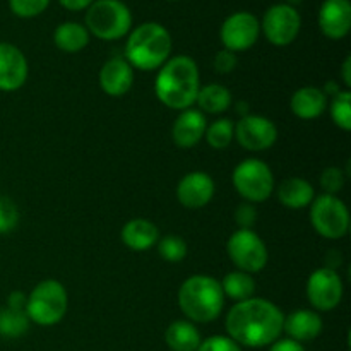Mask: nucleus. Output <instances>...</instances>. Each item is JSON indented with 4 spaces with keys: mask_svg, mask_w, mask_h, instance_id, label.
Instances as JSON below:
<instances>
[{
    "mask_svg": "<svg viewBox=\"0 0 351 351\" xmlns=\"http://www.w3.org/2000/svg\"><path fill=\"white\" fill-rule=\"evenodd\" d=\"M285 315L273 302L249 298L237 302L226 315V331L237 345L263 348L273 345L283 332Z\"/></svg>",
    "mask_w": 351,
    "mask_h": 351,
    "instance_id": "1",
    "label": "nucleus"
},
{
    "mask_svg": "<svg viewBox=\"0 0 351 351\" xmlns=\"http://www.w3.org/2000/svg\"><path fill=\"white\" fill-rule=\"evenodd\" d=\"M201 89L199 69L194 58L178 55L161 65L154 81V93L165 106L173 110H189L197 99Z\"/></svg>",
    "mask_w": 351,
    "mask_h": 351,
    "instance_id": "2",
    "label": "nucleus"
},
{
    "mask_svg": "<svg viewBox=\"0 0 351 351\" xmlns=\"http://www.w3.org/2000/svg\"><path fill=\"white\" fill-rule=\"evenodd\" d=\"M173 48L171 34L160 23H144L129 34L125 60L139 71H156L168 60Z\"/></svg>",
    "mask_w": 351,
    "mask_h": 351,
    "instance_id": "3",
    "label": "nucleus"
},
{
    "mask_svg": "<svg viewBox=\"0 0 351 351\" xmlns=\"http://www.w3.org/2000/svg\"><path fill=\"white\" fill-rule=\"evenodd\" d=\"M178 305L187 319L194 322H211L219 317L225 307V293L218 280L195 274L185 280L178 290Z\"/></svg>",
    "mask_w": 351,
    "mask_h": 351,
    "instance_id": "4",
    "label": "nucleus"
},
{
    "mask_svg": "<svg viewBox=\"0 0 351 351\" xmlns=\"http://www.w3.org/2000/svg\"><path fill=\"white\" fill-rule=\"evenodd\" d=\"M132 14L120 0H95L86 9V29L105 41L120 40L130 33Z\"/></svg>",
    "mask_w": 351,
    "mask_h": 351,
    "instance_id": "5",
    "label": "nucleus"
},
{
    "mask_svg": "<svg viewBox=\"0 0 351 351\" xmlns=\"http://www.w3.org/2000/svg\"><path fill=\"white\" fill-rule=\"evenodd\" d=\"M69 297L64 285L45 280L33 288L26 302V315L38 326H55L67 314Z\"/></svg>",
    "mask_w": 351,
    "mask_h": 351,
    "instance_id": "6",
    "label": "nucleus"
},
{
    "mask_svg": "<svg viewBox=\"0 0 351 351\" xmlns=\"http://www.w3.org/2000/svg\"><path fill=\"white\" fill-rule=\"evenodd\" d=\"M233 187L247 202H264L274 192V177L264 161L249 158L233 170Z\"/></svg>",
    "mask_w": 351,
    "mask_h": 351,
    "instance_id": "7",
    "label": "nucleus"
},
{
    "mask_svg": "<svg viewBox=\"0 0 351 351\" xmlns=\"http://www.w3.org/2000/svg\"><path fill=\"white\" fill-rule=\"evenodd\" d=\"M311 223L315 232L324 239H343L350 230L348 208L336 195L322 194L312 201Z\"/></svg>",
    "mask_w": 351,
    "mask_h": 351,
    "instance_id": "8",
    "label": "nucleus"
},
{
    "mask_svg": "<svg viewBox=\"0 0 351 351\" xmlns=\"http://www.w3.org/2000/svg\"><path fill=\"white\" fill-rule=\"evenodd\" d=\"M226 250L239 271L249 274L263 271L267 264V257H269L266 243L252 230H237L228 239Z\"/></svg>",
    "mask_w": 351,
    "mask_h": 351,
    "instance_id": "9",
    "label": "nucleus"
},
{
    "mask_svg": "<svg viewBox=\"0 0 351 351\" xmlns=\"http://www.w3.org/2000/svg\"><path fill=\"white\" fill-rule=\"evenodd\" d=\"M302 19L297 9L288 3H274L264 12L261 29L274 47H287L297 40Z\"/></svg>",
    "mask_w": 351,
    "mask_h": 351,
    "instance_id": "10",
    "label": "nucleus"
},
{
    "mask_svg": "<svg viewBox=\"0 0 351 351\" xmlns=\"http://www.w3.org/2000/svg\"><path fill=\"white\" fill-rule=\"evenodd\" d=\"M261 34V23L254 14L235 12L225 19L219 31V38L226 50L233 51H245L256 45Z\"/></svg>",
    "mask_w": 351,
    "mask_h": 351,
    "instance_id": "11",
    "label": "nucleus"
},
{
    "mask_svg": "<svg viewBox=\"0 0 351 351\" xmlns=\"http://www.w3.org/2000/svg\"><path fill=\"white\" fill-rule=\"evenodd\" d=\"M235 139L243 149L261 153L274 146L278 127L273 120L263 115H245L235 125Z\"/></svg>",
    "mask_w": 351,
    "mask_h": 351,
    "instance_id": "12",
    "label": "nucleus"
},
{
    "mask_svg": "<svg viewBox=\"0 0 351 351\" xmlns=\"http://www.w3.org/2000/svg\"><path fill=\"white\" fill-rule=\"evenodd\" d=\"M307 297L312 307L321 312L332 311L343 298V281L335 269L321 267L307 281Z\"/></svg>",
    "mask_w": 351,
    "mask_h": 351,
    "instance_id": "13",
    "label": "nucleus"
},
{
    "mask_svg": "<svg viewBox=\"0 0 351 351\" xmlns=\"http://www.w3.org/2000/svg\"><path fill=\"white\" fill-rule=\"evenodd\" d=\"M215 195V182L204 171H191L177 187V197L184 208L201 209L211 202Z\"/></svg>",
    "mask_w": 351,
    "mask_h": 351,
    "instance_id": "14",
    "label": "nucleus"
},
{
    "mask_svg": "<svg viewBox=\"0 0 351 351\" xmlns=\"http://www.w3.org/2000/svg\"><path fill=\"white\" fill-rule=\"evenodd\" d=\"M319 27L329 40H343L351 29L350 0H324L319 9Z\"/></svg>",
    "mask_w": 351,
    "mask_h": 351,
    "instance_id": "15",
    "label": "nucleus"
},
{
    "mask_svg": "<svg viewBox=\"0 0 351 351\" xmlns=\"http://www.w3.org/2000/svg\"><path fill=\"white\" fill-rule=\"evenodd\" d=\"M27 79V60L10 43H0V91H16Z\"/></svg>",
    "mask_w": 351,
    "mask_h": 351,
    "instance_id": "16",
    "label": "nucleus"
},
{
    "mask_svg": "<svg viewBox=\"0 0 351 351\" xmlns=\"http://www.w3.org/2000/svg\"><path fill=\"white\" fill-rule=\"evenodd\" d=\"M99 88L108 96L119 98L127 95L134 84V69L125 58L113 57L105 62L98 75Z\"/></svg>",
    "mask_w": 351,
    "mask_h": 351,
    "instance_id": "17",
    "label": "nucleus"
},
{
    "mask_svg": "<svg viewBox=\"0 0 351 351\" xmlns=\"http://www.w3.org/2000/svg\"><path fill=\"white\" fill-rule=\"evenodd\" d=\"M208 122L206 117L199 110H184L175 120L173 129H171V137L173 143L182 149H191L197 146L204 137Z\"/></svg>",
    "mask_w": 351,
    "mask_h": 351,
    "instance_id": "18",
    "label": "nucleus"
},
{
    "mask_svg": "<svg viewBox=\"0 0 351 351\" xmlns=\"http://www.w3.org/2000/svg\"><path fill=\"white\" fill-rule=\"evenodd\" d=\"M283 331H287L290 339L302 345V343L312 341L321 335L322 319L314 311H307V308L295 311L288 317H285Z\"/></svg>",
    "mask_w": 351,
    "mask_h": 351,
    "instance_id": "19",
    "label": "nucleus"
},
{
    "mask_svg": "<svg viewBox=\"0 0 351 351\" xmlns=\"http://www.w3.org/2000/svg\"><path fill=\"white\" fill-rule=\"evenodd\" d=\"M158 240H160V230L149 219H130L122 228V242L125 243L127 249L136 250V252L153 249Z\"/></svg>",
    "mask_w": 351,
    "mask_h": 351,
    "instance_id": "20",
    "label": "nucleus"
},
{
    "mask_svg": "<svg viewBox=\"0 0 351 351\" xmlns=\"http://www.w3.org/2000/svg\"><path fill=\"white\" fill-rule=\"evenodd\" d=\"M326 105H328L326 93L322 89L314 88V86L298 89L290 99L291 112L302 120H312L321 117L324 113Z\"/></svg>",
    "mask_w": 351,
    "mask_h": 351,
    "instance_id": "21",
    "label": "nucleus"
},
{
    "mask_svg": "<svg viewBox=\"0 0 351 351\" xmlns=\"http://www.w3.org/2000/svg\"><path fill=\"white\" fill-rule=\"evenodd\" d=\"M278 199L285 208L304 209L314 201V187L300 177H290L278 187Z\"/></svg>",
    "mask_w": 351,
    "mask_h": 351,
    "instance_id": "22",
    "label": "nucleus"
},
{
    "mask_svg": "<svg viewBox=\"0 0 351 351\" xmlns=\"http://www.w3.org/2000/svg\"><path fill=\"white\" fill-rule=\"evenodd\" d=\"M165 341L171 351H197L202 339L192 322L175 321L168 326Z\"/></svg>",
    "mask_w": 351,
    "mask_h": 351,
    "instance_id": "23",
    "label": "nucleus"
},
{
    "mask_svg": "<svg viewBox=\"0 0 351 351\" xmlns=\"http://www.w3.org/2000/svg\"><path fill=\"white\" fill-rule=\"evenodd\" d=\"M53 41L58 50L65 53H77L84 50L89 43V31L79 23H62L58 24L53 33Z\"/></svg>",
    "mask_w": 351,
    "mask_h": 351,
    "instance_id": "24",
    "label": "nucleus"
},
{
    "mask_svg": "<svg viewBox=\"0 0 351 351\" xmlns=\"http://www.w3.org/2000/svg\"><path fill=\"white\" fill-rule=\"evenodd\" d=\"M195 103L206 113H223L232 105V93L221 84H208L199 89Z\"/></svg>",
    "mask_w": 351,
    "mask_h": 351,
    "instance_id": "25",
    "label": "nucleus"
},
{
    "mask_svg": "<svg viewBox=\"0 0 351 351\" xmlns=\"http://www.w3.org/2000/svg\"><path fill=\"white\" fill-rule=\"evenodd\" d=\"M221 290L225 297L232 298L235 302H243L252 298L254 291H256V281H254L252 274L243 273V271H233L223 278Z\"/></svg>",
    "mask_w": 351,
    "mask_h": 351,
    "instance_id": "26",
    "label": "nucleus"
},
{
    "mask_svg": "<svg viewBox=\"0 0 351 351\" xmlns=\"http://www.w3.org/2000/svg\"><path fill=\"white\" fill-rule=\"evenodd\" d=\"M29 317L24 311L0 308V336L3 338H19L29 328Z\"/></svg>",
    "mask_w": 351,
    "mask_h": 351,
    "instance_id": "27",
    "label": "nucleus"
},
{
    "mask_svg": "<svg viewBox=\"0 0 351 351\" xmlns=\"http://www.w3.org/2000/svg\"><path fill=\"white\" fill-rule=\"evenodd\" d=\"M204 137L209 146L215 147V149H226L235 139V125H233L232 120L219 119L211 125H208Z\"/></svg>",
    "mask_w": 351,
    "mask_h": 351,
    "instance_id": "28",
    "label": "nucleus"
},
{
    "mask_svg": "<svg viewBox=\"0 0 351 351\" xmlns=\"http://www.w3.org/2000/svg\"><path fill=\"white\" fill-rule=\"evenodd\" d=\"M331 117L332 122L343 129L345 132L351 130V93L339 91L338 95H335L331 103Z\"/></svg>",
    "mask_w": 351,
    "mask_h": 351,
    "instance_id": "29",
    "label": "nucleus"
},
{
    "mask_svg": "<svg viewBox=\"0 0 351 351\" xmlns=\"http://www.w3.org/2000/svg\"><path fill=\"white\" fill-rule=\"evenodd\" d=\"M158 252L167 263H180L187 256V243L184 239L175 235H168L158 243Z\"/></svg>",
    "mask_w": 351,
    "mask_h": 351,
    "instance_id": "30",
    "label": "nucleus"
},
{
    "mask_svg": "<svg viewBox=\"0 0 351 351\" xmlns=\"http://www.w3.org/2000/svg\"><path fill=\"white\" fill-rule=\"evenodd\" d=\"M50 5V0H9V7L17 17L29 19L40 16Z\"/></svg>",
    "mask_w": 351,
    "mask_h": 351,
    "instance_id": "31",
    "label": "nucleus"
},
{
    "mask_svg": "<svg viewBox=\"0 0 351 351\" xmlns=\"http://www.w3.org/2000/svg\"><path fill=\"white\" fill-rule=\"evenodd\" d=\"M19 223V211L14 201L0 195V235L10 233Z\"/></svg>",
    "mask_w": 351,
    "mask_h": 351,
    "instance_id": "32",
    "label": "nucleus"
},
{
    "mask_svg": "<svg viewBox=\"0 0 351 351\" xmlns=\"http://www.w3.org/2000/svg\"><path fill=\"white\" fill-rule=\"evenodd\" d=\"M345 171L338 167H329L322 171L321 175V187L324 189L326 194L336 195L343 187H345Z\"/></svg>",
    "mask_w": 351,
    "mask_h": 351,
    "instance_id": "33",
    "label": "nucleus"
},
{
    "mask_svg": "<svg viewBox=\"0 0 351 351\" xmlns=\"http://www.w3.org/2000/svg\"><path fill=\"white\" fill-rule=\"evenodd\" d=\"M197 351H242L240 345H237L228 336H211L199 345Z\"/></svg>",
    "mask_w": 351,
    "mask_h": 351,
    "instance_id": "34",
    "label": "nucleus"
},
{
    "mask_svg": "<svg viewBox=\"0 0 351 351\" xmlns=\"http://www.w3.org/2000/svg\"><path fill=\"white\" fill-rule=\"evenodd\" d=\"M237 62H239L237 53H233V51L223 48L221 51H218V53H216L215 62H213V64H215V71L218 72V74H230V72L235 71Z\"/></svg>",
    "mask_w": 351,
    "mask_h": 351,
    "instance_id": "35",
    "label": "nucleus"
},
{
    "mask_svg": "<svg viewBox=\"0 0 351 351\" xmlns=\"http://www.w3.org/2000/svg\"><path fill=\"white\" fill-rule=\"evenodd\" d=\"M257 219V211L254 208V204L245 202V204H240L235 211V221L240 228L243 230H252V225Z\"/></svg>",
    "mask_w": 351,
    "mask_h": 351,
    "instance_id": "36",
    "label": "nucleus"
},
{
    "mask_svg": "<svg viewBox=\"0 0 351 351\" xmlns=\"http://www.w3.org/2000/svg\"><path fill=\"white\" fill-rule=\"evenodd\" d=\"M269 351H305V348L300 345V343L287 338V339H276Z\"/></svg>",
    "mask_w": 351,
    "mask_h": 351,
    "instance_id": "37",
    "label": "nucleus"
},
{
    "mask_svg": "<svg viewBox=\"0 0 351 351\" xmlns=\"http://www.w3.org/2000/svg\"><path fill=\"white\" fill-rule=\"evenodd\" d=\"M27 297L23 293V291H12L7 298V307L14 308V311H24L26 308Z\"/></svg>",
    "mask_w": 351,
    "mask_h": 351,
    "instance_id": "38",
    "label": "nucleus"
},
{
    "mask_svg": "<svg viewBox=\"0 0 351 351\" xmlns=\"http://www.w3.org/2000/svg\"><path fill=\"white\" fill-rule=\"evenodd\" d=\"M58 2L69 10H84L88 9L95 0H58Z\"/></svg>",
    "mask_w": 351,
    "mask_h": 351,
    "instance_id": "39",
    "label": "nucleus"
},
{
    "mask_svg": "<svg viewBox=\"0 0 351 351\" xmlns=\"http://www.w3.org/2000/svg\"><path fill=\"white\" fill-rule=\"evenodd\" d=\"M341 75H343V82H345L346 88H350L351 86V57L345 58V62H343V69H341Z\"/></svg>",
    "mask_w": 351,
    "mask_h": 351,
    "instance_id": "40",
    "label": "nucleus"
},
{
    "mask_svg": "<svg viewBox=\"0 0 351 351\" xmlns=\"http://www.w3.org/2000/svg\"><path fill=\"white\" fill-rule=\"evenodd\" d=\"M302 2V0H287V3H288V5H291V7H293V5H297V3H300Z\"/></svg>",
    "mask_w": 351,
    "mask_h": 351,
    "instance_id": "41",
    "label": "nucleus"
},
{
    "mask_svg": "<svg viewBox=\"0 0 351 351\" xmlns=\"http://www.w3.org/2000/svg\"><path fill=\"white\" fill-rule=\"evenodd\" d=\"M170 2H175V0H170Z\"/></svg>",
    "mask_w": 351,
    "mask_h": 351,
    "instance_id": "42",
    "label": "nucleus"
}]
</instances>
